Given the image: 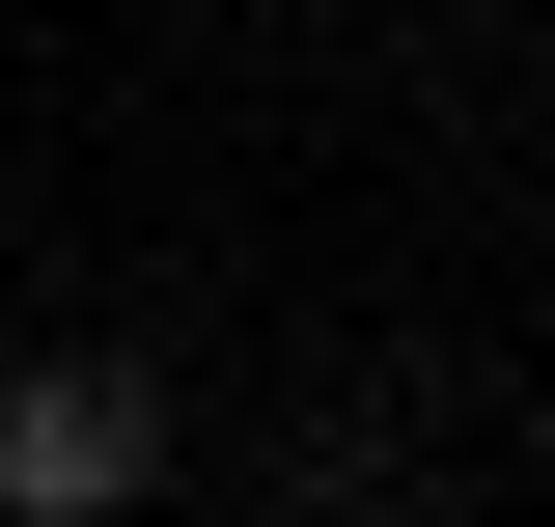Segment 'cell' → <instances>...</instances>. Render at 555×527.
I'll return each instance as SVG.
<instances>
[{
  "label": "cell",
  "mask_w": 555,
  "mask_h": 527,
  "mask_svg": "<svg viewBox=\"0 0 555 527\" xmlns=\"http://www.w3.org/2000/svg\"><path fill=\"white\" fill-rule=\"evenodd\" d=\"M167 500V389L139 361H0V527H139Z\"/></svg>",
  "instance_id": "obj_1"
}]
</instances>
